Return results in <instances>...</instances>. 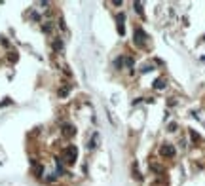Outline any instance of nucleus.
<instances>
[{
  "label": "nucleus",
  "mask_w": 205,
  "mask_h": 186,
  "mask_svg": "<svg viewBox=\"0 0 205 186\" xmlns=\"http://www.w3.org/2000/svg\"><path fill=\"white\" fill-rule=\"evenodd\" d=\"M169 131H177V124H171L169 125Z\"/></svg>",
  "instance_id": "12"
},
{
  "label": "nucleus",
  "mask_w": 205,
  "mask_h": 186,
  "mask_svg": "<svg viewBox=\"0 0 205 186\" xmlns=\"http://www.w3.org/2000/svg\"><path fill=\"white\" fill-rule=\"evenodd\" d=\"M135 42L139 44V46H143V42H144V32H143L141 29H137V31H135Z\"/></svg>",
  "instance_id": "4"
},
{
  "label": "nucleus",
  "mask_w": 205,
  "mask_h": 186,
  "mask_svg": "<svg viewBox=\"0 0 205 186\" xmlns=\"http://www.w3.org/2000/svg\"><path fill=\"white\" fill-rule=\"evenodd\" d=\"M61 131H63V135H65V137H74V133H76L74 125H71V124H63Z\"/></svg>",
  "instance_id": "3"
},
{
  "label": "nucleus",
  "mask_w": 205,
  "mask_h": 186,
  "mask_svg": "<svg viewBox=\"0 0 205 186\" xmlns=\"http://www.w3.org/2000/svg\"><path fill=\"white\" fill-rule=\"evenodd\" d=\"M175 146L173 144H162V148H159V154H162L164 158H173L175 156Z\"/></svg>",
  "instance_id": "2"
},
{
  "label": "nucleus",
  "mask_w": 205,
  "mask_h": 186,
  "mask_svg": "<svg viewBox=\"0 0 205 186\" xmlns=\"http://www.w3.org/2000/svg\"><path fill=\"white\" fill-rule=\"evenodd\" d=\"M51 48L59 53V51H63V42H61V38H55L53 42H51Z\"/></svg>",
  "instance_id": "5"
},
{
  "label": "nucleus",
  "mask_w": 205,
  "mask_h": 186,
  "mask_svg": "<svg viewBox=\"0 0 205 186\" xmlns=\"http://www.w3.org/2000/svg\"><path fill=\"white\" fill-rule=\"evenodd\" d=\"M8 59H10V61H12V63H15V61H17V55H15V53H13V51H12V55H8Z\"/></svg>",
  "instance_id": "11"
},
{
  "label": "nucleus",
  "mask_w": 205,
  "mask_h": 186,
  "mask_svg": "<svg viewBox=\"0 0 205 186\" xmlns=\"http://www.w3.org/2000/svg\"><path fill=\"white\" fill-rule=\"evenodd\" d=\"M76 156H78V148H76L74 144L66 146V150H65V161H66V164H74V161H76Z\"/></svg>",
  "instance_id": "1"
},
{
  "label": "nucleus",
  "mask_w": 205,
  "mask_h": 186,
  "mask_svg": "<svg viewBox=\"0 0 205 186\" xmlns=\"http://www.w3.org/2000/svg\"><path fill=\"white\" fill-rule=\"evenodd\" d=\"M42 31H44V32H51V31H53V23H51V21H44Z\"/></svg>",
  "instance_id": "6"
},
{
  "label": "nucleus",
  "mask_w": 205,
  "mask_h": 186,
  "mask_svg": "<svg viewBox=\"0 0 205 186\" xmlns=\"http://www.w3.org/2000/svg\"><path fill=\"white\" fill-rule=\"evenodd\" d=\"M68 89H71V86H65V87H61V89H59V97H66Z\"/></svg>",
  "instance_id": "8"
},
{
  "label": "nucleus",
  "mask_w": 205,
  "mask_h": 186,
  "mask_svg": "<svg viewBox=\"0 0 205 186\" xmlns=\"http://www.w3.org/2000/svg\"><path fill=\"white\" fill-rule=\"evenodd\" d=\"M55 180H57V175L55 173H50L48 177H46V182H55Z\"/></svg>",
  "instance_id": "9"
},
{
  "label": "nucleus",
  "mask_w": 205,
  "mask_h": 186,
  "mask_svg": "<svg viewBox=\"0 0 205 186\" xmlns=\"http://www.w3.org/2000/svg\"><path fill=\"white\" fill-rule=\"evenodd\" d=\"M154 87H156V89H164V87H165V80H164V78H158V80L154 82Z\"/></svg>",
  "instance_id": "7"
},
{
  "label": "nucleus",
  "mask_w": 205,
  "mask_h": 186,
  "mask_svg": "<svg viewBox=\"0 0 205 186\" xmlns=\"http://www.w3.org/2000/svg\"><path fill=\"white\" fill-rule=\"evenodd\" d=\"M143 72H148V71H152V65H143V68H141Z\"/></svg>",
  "instance_id": "10"
}]
</instances>
